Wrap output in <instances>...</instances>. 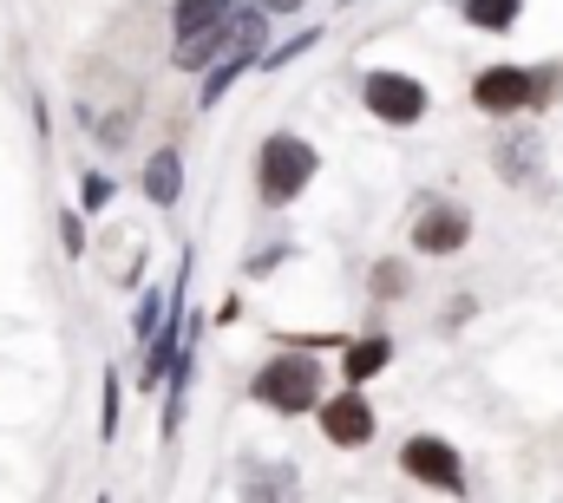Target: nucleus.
Returning <instances> with one entry per match:
<instances>
[{"mask_svg":"<svg viewBox=\"0 0 563 503\" xmlns=\"http://www.w3.org/2000/svg\"><path fill=\"white\" fill-rule=\"evenodd\" d=\"M250 392L282 412V418H295V412H314V399H321V360H308V354H282V360H263V373L250 379Z\"/></svg>","mask_w":563,"mask_h":503,"instance_id":"obj_1","label":"nucleus"},{"mask_svg":"<svg viewBox=\"0 0 563 503\" xmlns=\"http://www.w3.org/2000/svg\"><path fill=\"white\" fill-rule=\"evenodd\" d=\"M551 92H558V72L551 66H492V72H478L472 105L492 112V119H505L518 105H551Z\"/></svg>","mask_w":563,"mask_h":503,"instance_id":"obj_2","label":"nucleus"},{"mask_svg":"<svg viewBox=\"0 0 563 503\" xmlns=\"http://www.w3.org/2000/svg\"><path fill=\"white\" fill-rule=\"evenodd\" d=\"M308 183H314V150H308L301 137L276 131V137L263 144V164H256V190H263V203H295Z\"/></svg>","mask_w":563,"mask_h":503,"instance_id":"obj_3","label":"nucleus"},{"mask_svg":"<svg viewBox=\"0 0 563 503\" xmlns=\"http://www.w3.org/2000/svg\"><path fill=\"white\" fill-rule=\"evenodd\" d=\"M361 99L380 125H420L426 119V86L413 72H367L361 79Z\"/></svg>","mask_w":563,"mask_h":503,"instance_id":"obj_4","label":"nucleus"},{"mask_svg":"<svg viewBox=\"0 0 563 503\" xmlns=\"http://www.w3.org/2000/svg\"><path fill=\"white\" fill-rule=\"evenodd\" d=\"M400 465H407V478H420V484L445 491V498H459V491H465V465H459V451H452L445 438H432V432L400 445Z\"/></svg>","mask_w":563,"mask_h":503,"instance_id":"obj_5","label":"nucleus"},{"mask_svg":"<svg viewBox=\"0 0 563 503\" xmlns=\"http://www.w3.org/2000/svg\"><path fill=\"white\" fill-rule=\"evenodd\" d=\"M472 243V216L459 203H426L420 223H413V249L420 255H459Z\"/></svg>","mask_w":563,"mask_h":503,"instance_id":"obj_6","label":"nucleus"},{"mask_svg":"<svg viewBox=\"0 0 563 503\" xmlns=\"http://www.w3.org/2000/svg\"><path fill=\"white\" fill-rule=\"evenodd\" d=\"M314 405H321V399H314ZM321 432H328V445L354 451V445H367V438H374V405H367L361 392H341V399H328V405H321Z\"/></svg>","mask_w":563,"mask_h":503,"instance_id":"obj_7","label":"nucleus"},{"mask_svg":"<svg viewBox=\"0 0 563 503\" xmlns=\"http://www.w3.org/2000/svg\"><path fill=\"white\" fill-rule=\"evenodd\" d=\"M498 177L531 190V183L544 177V137H538V131H511V137L498 144Z\"/></svg>","mask_w":563,"mask_h":503,"instance_id":"obj_8","label":"nucleus"},{"mask_svg":"<svg viewBox=\"0 0 563 503\" xmlns=\"http://www.w3.org/2000/svg\"><path fill=\"white\" fill-rule=\"evenodd\" d=\"M144 197H151L157 210H170V203L184 197V157H177V150H151V164H144Z\"/></svg>","mask_w":563,"mask_h":503,"instance_id":"obj_9","label":"nucleus"},{"mask_svg":"<svg viewBox=\"0 0 563 503\" xmlns=\"http://www.w3.org/2000/svg\"><path fill=\"white\" fill-rule=\"evenodd\" d=\"M387 360H394V340H387V334H367V340H354V347H347V360H341V373H347L354 385H361V379L387 373Z\"/></svg>","mask_w":563,"mask_h":503,"instance_id":"obj_10","label":"nucleus"},{"mask_svg":"<svg viewBox=\"0 0 563 503\" xmlns=\"http://www.w3.org/2000/svg\"><path fill=\"white\" fill-rule=\"evenodd\" d=\"M230 7H236V0H177L170 26H177V40H190V33H210V26H217Z\"/></svg>","mask_w":563,"mask_h":503,"instance_id":"obj_11","label":"nucleus"},{"mask_svg":"<svg viewBox=\"0 0 563 503\" xmlns=\"http://www.w3.org/2000/svg\"><path fill=\"white\" fill-rule=\"evenodd\" d=\"M518 7H525V0H465V20L485 26V33H505V26L518 20Z\"/></svg>","mask_w":563,"mask_h":503,"instance_id":"obj_12","label":"nucleus"},{"mask_svg":"<svg viewBox=\"0 0 563 503\" xmlns=\"http://www.w3.org/2000/svg\"><path fill=\"white\" fill-rule=\"evenodd\" d=\"M250 66H256V59H236V53H223V59L210 66V79H203V105H217V99H223V92H230V86H236Z\"/></svg>","mask_w":563,"mask_h":503,"instance_id":"obj_13","label":"nucleus"},{"mask_svg":"<svg viewBox=\"0 0 563 503\" xmlns=\"http://www.w3.org/2000/svg\"><path fill=\"white\" fill-rule=\"evenodd\" d=\"M308 46H321V33H295V40H282L276 53H256V66H269V72H282L288 59H301Z\"/></svg>","mask_w":563,"mask_h":503,"instance_id":"obj_14","label":"nucleus"},{"mask_svg":"<svg viewBox=\"0 0 563 503\" xmlns=\"http://www.w3.org/2000/svg\"><path fill=\"white\" fill-rule=\"evenodd\" d=\"M367 281H374V294H407V268H400V261H380Z\"/></svg>","mask_w":563,"mask_h":503,"instance_id":"obj_15","label":"nucleus"},{"mask_svg":"<svg viewBox=\"0 0 563 503\" xmlns=\"http://www.w3.org/2000/svg\"><path fill=\"white\" fill-rule=\"evenodd\" d=\"M164 308H170V294H144L139 301V340H151V327L164 321Z\"/></svg>","mask_w":563,"mask_h":503,"instance_id":"obj_16","label":"nucleus"},{"mask_svg":"<svg viewBox=\"0 0 563 503\" xmlns=\"http://www.w3.org/2000/svg\"><path fill=\"white\" fill-rule=\"evenodd\" d=\"M119 432V373H106V412H99V438Z\"/></svg>","mask_w":563,"mask_h":503,"instance_id":"obj_17","label":"nucleus"},{"mask_svg":"<svg viewBox=\"0 0 563 503\" xmlns=\"http://www.w3.org/2000/svg\"><path fill=\"white\" fill-rule=\"evenodd\" d=\"M59 243H66V255H86V223H79L73 210L59 216Z\"/></svg>","mask_w":563,"mask_h":503,"instance_id":"obj_18","label":"nucleus"},{"mask_svg":"<svg viewBox=\"0 0 563 503\" xmlns=\"http://www.w3.org/2000/svg\"><path fill=\"white\" fill-rule=\"evenodd\" d=\"M106 197H112V177H86V210H106Z\"/></svg>","mask_w":563,"mask_h":503,"instance_id":"obj_19","label":"nucleus"},{"mask_svg":"<svg viewBox=\"0 0 563 503\" xmlns=\"http://www.w3.org/2000/svg\"><path fill=\"white\" fill-rule=\"evenodd\" d=\"M295 7H301V0H269V13H295Z\"/></svg>","mask_w":563,"mask_h":503,"instance_id":"obj_20","label":"nucleus"}]
</instances>
